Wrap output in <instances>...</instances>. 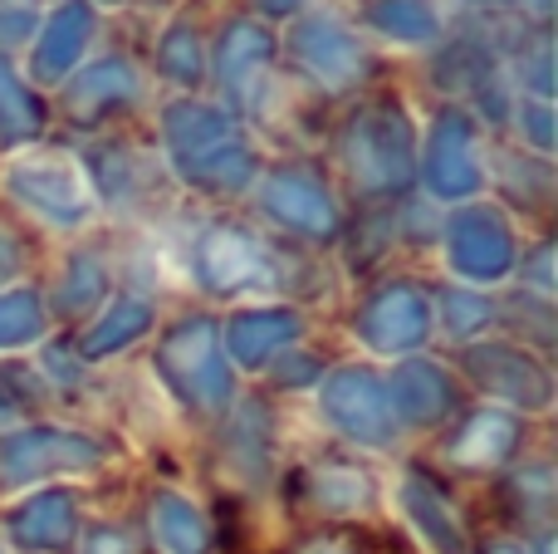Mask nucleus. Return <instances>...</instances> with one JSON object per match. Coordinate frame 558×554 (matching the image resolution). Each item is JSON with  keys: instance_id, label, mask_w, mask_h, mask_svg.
Returning a JSON list of instances; mask_svg holds the SVG:
<instances>
[{"instance_id": "393cba45", "label": "nucleus", "mask_w": 558, "mask_h": 554, "mask_svg": "<svg viewBox=\"0 0 558 554\" xmlns=\"http://www.w3.org/2000/svg\"><path fill=\"white\" fill-rule=\"evenodd\" d=\"M367 25L383 29L397 45H432L441 35V15L432 0H367L363 5Z\"/></svg>"}, {"instance_id": "ddd939ff", "label": "nucleus", "mask_w": 558, "mask_h": 554, "mask_svg": "<svg viewBox=\"0 0 558 554\" xmlns=\"http://www.w3.org/2000/svg\"><path fill=\"white\" fill-rule=\"evenodd\" d=\"M275 35L260 25V20H231L216 39V79L231 94V104L241 108H260L265 98V79L275 69Z\"/></svg>"}, {"instance_id": "9d476101", "label": "nucleus", "mask_w": 558, "mask_h": 554, "mask_svg": "<svg viewBox=\"0 0 558 554\" xmlns=\"http://www.w3.org/2000/svg\"><path fill=\"white\" fill-rule=\"evenodd\" d=\"M357 334L377 353H412L432 334V300L412 280H392L367 294L357 310Z\"/></svg>"}, {"instance_id": "aec40b11", "label": "nucleus", "mask_w": 558, "mask_h": 554, "mask_svg": "<svg viewBox=\"0 0 558 554\" xmlns=\"http://www.w3.org/2000/svg\"><path fill=\"white\" fill-rule=\"evenodd\" d=\"M402 510H407V520L426 535V545H432L436 554H471V540H465L461 520H456V510L446 506L441 486H436L426 471H412V477H407Z\"/></svg>"}, {"instance_id": "412c9836", "label": "nucleus", "mask_w": 558, "mask_h": 554, "mask_svg": "<svg viewBox=\"0 0 558 554\" xmlns=\"http://www.w3.org/2000/svg\"><path fill=\"white\" fill-rule=\"evenodd\" d=\"M177 172H182V182L202 186V192H245V186L255 182V172H260V157L235 133V137H226V143L206 147V153L182 157Z\"/></svg>"}, {"instance_id": "5701e85b", "label": "nucleus", "mask_w": 558, "mask_h": 554, "mask_svg": "<svg viewBox=\"0 0 558 554\" xmlns=\"http://www.w3.org/2000/svg\"><path fill=\"white\" fill-rule=\"evenodd\" d=\"M153 329V304L143 300V294H118L113 304H108V314L94 324V329L84 334V344H78V359H108V353L128 349V344H137L143 334Z\"/></svg>"}, {"instance_id": "f3484780", "label": "nucleus", "mask_w": 558, "mask_h": 554, "mask_svg": "<svg viewBox=\"0 0 558 554\" xmlns=\"http://www.w3.org/2000/svg\"><path fill=\"white\" fill-rule=\"evenodd\" d=\"M520 447V418L500 408H481L451 432L446 442V457L465 471H490V467H505Z\"/></svg>"}, {"instance_id": "dca6fc26", "label": "nucleus", "mask_w": 558, "mask_h": 554, "mask_svg": "<svg viewBox=\"0 0 558 554\" xmlns=\"http://www.w3.org/2000/svg\"><path fill=\"white\" fill-rule=\"evenodd\" d=\"M5 530L20 550L59 554L74 545V535H78V501L69 491H39L15 516H5Z\"/></svg>"}, {"instance_id": "f03ea898", "label": "nucleus", "mask_w": 558, "mask_h": 554, "mask_svg": "<svg viewBox=\"0 0 558 554\" xmlns=\"http://www.w3.org/2000/svg\"><path fill=\"white\" fill-rule=\"evenodd\" d=\"M157 373L192 412H221L235 393L221 334L206 314H186L157 344Z\"/></svg>"}, {"instance_id": "72a5a7b5", "label": "nucleus", "mask_w": 558, "mask_h": 554, "mask_svg": "<svg viewBox=\"0 0 558 554\" xmlns=\"http://www.w3.org/2000/svg\"><path fill=\"white\" fill-rule=\"evenodd\" d=\"M520 84L530 88L534 98H549V88H554V74H549V35H534V45L530 49H520Z\"/></svg>"}, {"instance_id": "20e7f679", "label": "nucleus", "mask_w": 558, "mask_h": 554, "mask_svg": "<svg viewBox=\"0 0 558 554\" xmlns=\"http://www.w3.org/2000/svg\"><path fill=\"white\" fill-rule=\"evenodd\" d=\"M108 457V447L88 432L69 427H20L0 437V481L5 486H29L39 477L59 471H88Z\"/></svg>"}, {"instance_id": "ea45409f", "label": "nucleus", "mask_w": 558, "mask_h": 554, "mask_svg": "<svg viewBox=\"0 0 558 554\" xmlns=\"http://www.w3.org/2000/svg\"><path fill=\"white\" fill-rule=\"evenodd\" d=\"M88 554H128V540L118 530H94L88 535Z\"/></svg>"}, {"instance_id": "473e14b6", "label": "nucleus", "mask_w": 558, "mask_h": 554, "mask_svg": "<svg viewBox=\"0 0 558 554\" xmlns=\"http://www.w3.org/2000/svg\"><path fill=\"white\" fill-rule=\"evenodd\" d=\"M510 496H514V510H520V516H549L554 510V471L544 467H520L510 477Z\"/></svg>"}, {"instance_id": "4be33fe9", "label": "nucleus", "mask_w": 558, "mask_h": 554, "mask_svg": "<svg viewBox=\"0 0 558 554\" xmlns=\"http://www.w3.org/2000/svg\"><path fill=\"white\" fill-rule=\"evenodd\" d=\"M162 137H167V147H172V162H182V157H196V153H206V147L235 137V123L216 104L177 98V104L162 108Z\"/></svg>"}, {"instance_id": "cd10ccee", "label": "nucleus", "mask_w": 558, "mask_h": 554, "mask_svg": "<svg viewBox=\"0 0 558 554\" xmlns=\"http://www.w3.org/2000/svg\"><path fill=\"white\" fill-rule=\"evenodd\" d=\"M157 69L182 88H202L206 79V39L196 35V25H172L157 39Z\"/></svg>"}, {"instance_id": "f704fd0d", "label": "nucleus", "mask_w": 558, "mask_h": 554, "mask_svg": "<svg viewBox=\"0 0 558 554\" xmlns=\"http://www.w3.org/2000/svg\"><path fill=\"white\" fill-rule=\"evenodd\" d=\"M520 128L524 137H530L539 153H549L554 147V113H549V98H524L520 104Z\"/></svg>"}, {"instance_id": "a878e982", "label": "nucleus", "mask_w": 558, "mask_h": 554, "mask_svg": "<svg viewBox=\"0 0 558 554\" xmlns=\"http://www.w3.org/2000/svg\"><path fill=\"white\" fill-rule=\"evenodd\" d=\"M308 496L328 510V516H357V510L373 506V477L357 467H343V461H328L308 477Z\"/></svg>"}, {"instance_id": "0eeeda50", "label": "nucleus", "mask_w": 558, "mask_h": 554, "mask_svg": "<svg viewBox=\"0 0 558 554\" xmlns=\"http://www.w3.org/2000/svg\"><path fill=\"white\" fill-rule=\"evenodd\" d=\"M446 261L475 285L505 280L514 270V236L495 206H461L446 221Z\"/></svg>"}, {"instance_id": "49530a36", "label": "nucleus", "mask_w": 558, "mask_h": 554, "mask_svg": "<svg viewBox=\"0 0 558 554\" xmlns=\"http://www.w3.org/2000/svg\"><path fill=\"white\" fill-rule=\"evenodd\" d=\"M108 5H123V0H108Z\"/></svg>"}, {"instance_id": "7c9ffc66", "label": "nucleus", "mask_w": 558, "mask_h": 554, "mask_svg": "<svg viewBox=\"0 0 558 554\" xmlns=\"http://www.w3.org/2000/svg\"><path fill=\"white\" fill-rule=\"evenodd\" d=\"M231 451L251 477L265 471V451H270V418H265V402H245L241 418L231 427Z\"/></svg>"}, {"instance_id": "423d86ee", "label": "nucleus", "mask_w": 558, "mask_h": 554, "mask_svg": "<svg viewBox=\"0 0 558 554\" xmlns=\"http://www.w3.org/2000/svg\"><path fill=\"white\" fill-rule=\"evenodd\" d=\"M324 418L363 447H387L397 437V418L387 402V383L373 369H338L324 378Z\"/></svg>"}, {"instance_id": "4468645a", "label": "nucleus", "mask_w": 558, "mask_h": 554, "mask_svg": "<svg viewBox=\"0 0 558 554\" xmlns=\"http://www.w3.org/2000/svg\"><path fill=\"white\" fill-rule=\"evenodd\" d=\"M387 402H392V418L397 427H436V422H446L456 408H461V393H456L451 373L436 369V363L426 359H407L402 369L392 373V383H387Z\"/></svg>"}, {"instance_id": "39448f33", "label": "nucleus", "mask_w": 558, "mask_h": 554, "mask_svg": "<svg viewBox=\"0 0 558 554\" xmlns=\"http://www.w3.org/2000/svg\"><path fill=\"white\" fill-rule=\"evenodd\" d=\"M196 275L211 294H235L251 285H275L279 280V255L245 226H211L196 245Z\"/></svg>"}, {"instance_id": "6e6552de", "label": "nucleus", "mask_w": 558, "mask_h": 554, "mask_svg": "<svg viewBox=\"0 0 558 554\" xmlns=\"http://www.w3.org/2000/svg\"><path fill=\"white\" fill-rule=\"evenodd\" d=\"M5 192L54 226H78L88 216L84 177H78L74 162H64V157H25V162H10Z\"/></svg>"}, {"instance_id": "c9c22d12", "label": "nucleus", "mask_w": 558, "mask_h": 554, "mask_svg": "<svg viewBox=\"0 0 558 554\" xmlns=\"http://www.w3.org/2000/svg\"><path fill=\"white\" fill-rule=\"evenodd\" d=\"M294 554H363V550H357V535H343V530H324V535L299 540Z\"/></svg>"}, {"instance_id": "79ce46f5", "label": "nucleus", "mask_w": 558, "mask_h": 554, "mask_svg": "<svg viewBox=\"0 0 558 554\" xmlns=\"http://www.w3.org/2000/svg\"><path fill=\"white\" fill-rule=\"evenodd\" d=\"M304 5V0H255V10H260V15H294V10Z\"/></svg>"}, {"instance_id": "9b49d317", "label": "nucleus", "mask_w": 558, "mask_h": 554, "mask_svg": "<svg viewBox=\"0 0 558 554\" xmlns=\"http://www.w3.org/2000/svg\"><path fill=\"white\" fill-rule=\"evenodd\" d=\"M465 373L481 383L485 393L514 402L524 412H544L554 402V378L534 353L514 349V344H475L465 349Z\"/></svg>"}, {"instance_id": "f8f14e48", "label": "nucleus", "mask_w": 558, "mask_h": 554, "mask_svg": "<svg viewBox=\"0 0 558 554\" xmlns=\"http://www.w3.org/2000/svg\"><path fill=\"white\" fill-rule=\"evenodd\" d=\"M260 206L294 236H314V241L338 236V206L328 196L324 177L308 172V167H275L260 186Z\"/></svg>"}, {"instance_id": "a19ab883", "label": "nucleus", "mask_w": 558, "mask_h": 554, "mask_svg": "<svg viewBox=\"0 0 558 554\" xmlns=\"http://www.w3.org/2000/svg\"><path fill=\"white\" fill-rule=\"evenodd\" d=\"M549 255H554V245H539V255H534V285H539V290H549V285H554Z\"/></svg>"}, {"instance_id": "b1692460", "label": "nucleus", "mask_w": 558, "mask_h": 554, "mask_svg": "<svg viewBox=\"0 0 558 554\" xmlns=\"http://www.w3.org/2000/svg\"><path fill=\"white\" fill-rule=\"evenodd\" d=\"M153 530L162 554H211V526L177 491H157L153 496Z\"/></svg>"}, {"instance_id": "c756f323", "label": "nucleus", "mask_w": 558, "mask_h": 554, "mask_svg": "<svg viewBox=\"0 0 558 554\" xmlns=\"http://www.w3.org/2000/svg\"><path fill=\"white\" fill-rule=\"evenodd\" d=\"M39 329H45V304L35 290L0 294V349H20V344L39 339Z\"/></svg>"}, {"instance_id": "a211bd4d", "label": "nucleus", "mask_w": 558, "mask_h": 554, "mask_svg": "<svg viewBox=\"0 0 558 554\" xmlns=\"http://www.w3.org/2000/svg\"><path fill=\"white\" fill-rule=\"evenodd\" d=\"M88 35H94V10H88V0H64V5L49 15V25L39 29L35 59H29L39 84H59V79L78 64V55L88 49Z\"/></svg>"}, {"instance_id": "58836bf2", "label": "nucleus", "mask_w": 558, "mask_h": 554, "mask_svg": "<svg viewBox=\"0 0 558 554\" xmlns=\"http://www.w3.org/2000/svg\"><path fill=\"white\" fill-rule=\"evenodd\" d=\"M45 369L54 373V378H64V383H74V378H78V363L69 359V349H59V344L45 353Z\"/></svg>"}, {"instance_id": "1a4fd4ad", "label": "nucleus", "mask_w": 558, "mask_h": 554, "mask_svg": "<svg viewBox=\"0 0 558 554\" xmlns=\"http://www.w3.org/2000/svg\"><path fill=\"white\" fill-rule=\"evenodd\" d=\"M422 177L432 186V196L441 202H465L481 192V162H475V123L461 108H441L426 137Z\"/></svg>"}, {"instance_id": "4c0bfd02", "label": "nucleus", "mask_w": 558, "mask_h": 554, "mask_svg": "<svg viewBox=\"0 0 558 554\" xmlns=\"http://www.w3.org/2000/svg\"><path fill=\"white\" fill-rule=\"evenodd\" d=\"M29 29V5H0V39H20Z\"/></svg>"}, {"instance_id": "c03bdc74", "label": "nucleus", "mask_w": 558, "mask_h": 554, "mask_svg": "<svg viewBox=\"0 0 558 554\" xmlns=\"http://www.w3.org/2000/svg\"><path fill=\"white\" fill-rule=\"evenodd\" d=\"M485 554H530V550H524V545H510V540H500V545H490Z\"/></svg>"}, {"instance_id": "f257e3e1", "label": "nucleus", "mask_w": 558, "mask_h": 554, "mask_svg": "<svg viewBox=\"0 0 558 554\" xmlns=\"http://www.w3.org/2000/svg\"><path fill=\"white\" fill-rule=\"evenodd\" d=\"M338 162L363 196H397L416 172L412 118L392 98H367L338 133Z\"/></svg>"}, {"instance_id": "37998d69", "label": "nucleus", "mask_w": 558, "mask_h": 554, "mask_svg": "<svg viewBox=\"0 0 558 554\" xmlns=\"http://www.w3.org/2000/svg\"><path fill=\"white\" fill-rule=\"evenodd\" d=\"M15 408H20V402L10 398V393H5V383H0V418H10V412H15Z\"/></svg>"}, {"instance_id": "7ed1b4c3", "label": "nucleus", "mask_w": 558, "mask_h": 554, "mask_svg": "<svg viewBox=\"0 0 558 554\" xmlns=\"http://www.w3.org/2000/svg\"><path fill=\"white\" fill-rule=\"evenodd\" d=\"M289 59L314 79L328 94H353L367 74H373V59L357 45V35L333 15H299L284 35Z\"/></svg>"}, {"instance_id": "6ab92c4d", "label": "nucleus", "mask_w": 558, "mask_h": 554, "mask_svg": "<svg viewBox=\"0 0 558 554\" xmlns=\"http://www.w3.org/2000/svg\"><path fill=\"white\" fill-rule=\"evenodd\" d=\"M299 329H304V320L294 310H241L226 324V353L241 369H260L299 339Z\"/></svg>"}, {"instance_id": "bb28decb", "label": "nucleus", "mask_w": 558, "mask_h": 554, "mask_svg": "<svg viewBox=\"0 0 558 554\" xmlns=\"http://www.w3.org/2000/svg\"><path fill=\"white\" fill-rule=\"evenodd\" d=\"M39 128H45V104L0 55V143H29Z\"/></svg>"}, {"instance_id": "a18cd8bd", "label": "nucleus", "mask_w": 558, "mask_h": 554, "mask_svg": "<svg viewBox=\"0 0 558 554\" xmlns=\"http://www.w3.org/2000/svg\"><path fill=\"white\" fill-rule=\"evenodd\" d=\"M475 5H505V0H475Z\"/></svg>"}, {"instance_id": "2eb2a0df", "label": "nucleus", "mask_w": 558, "mask_h": 554, "mask_svg": "<svg viewBox=\"0 0 558 554\" xmlns=\"http://www.w3.org/2000/svg\"><path fill=\"white\" fill-rule=\"evenodd\" d=\"M137 94H143V74L133 69V59L113 55V59H98V64H88L84 74L69 84L64 113L74 118V123H98V118H108V113H123V108H133Z\"/></svg>"}, {"instance_id": "c85d7f7f", "label": "nucleus", "mask_w": 558, "mask_h": 554, "mask_svg": "<svg viewBox=\"0 0 558 554\" xmlns=\"http://www.w3.org/2000/svg\"><path fill=\"white\" fill-rule=\"evenodd\" d=\"M108 290V275H104V261L88 251H78L74 261H69L64 280L54 285V310L59 314H88L98 300H104Z\"/></svg>"}, {"instance_id": "e433bc0d", "label": "nucleus", "mask_w": 558, "mask_h": 554, "mask_svg": "<svg viewBox=\"0 0 558 554\" xmlns=\"http://www.w3.org/2000/svg\"><path fill=\"white\" fill-rule=\"evenodd\" d=\"M318 359H308V353H284L279 359V369H275V378L284 383V388H299V383H314L318 378Z\"/></svg>"}, {"instance_id": "2f4dec72", "label": "nucleus", "mask_w": 558, "mask_h": 554, "mask_svg": "<svg viewBox=\"0 0 558 554\" xmlns=\"http://www.w3.org/2000/svg\"><path fill=\"white\" fill-rule=\"evenodd\" d=\"M441 320L456 339H471L495 320V304L481 300L475 290H441Z\"/></svg>"}]
</instances>
